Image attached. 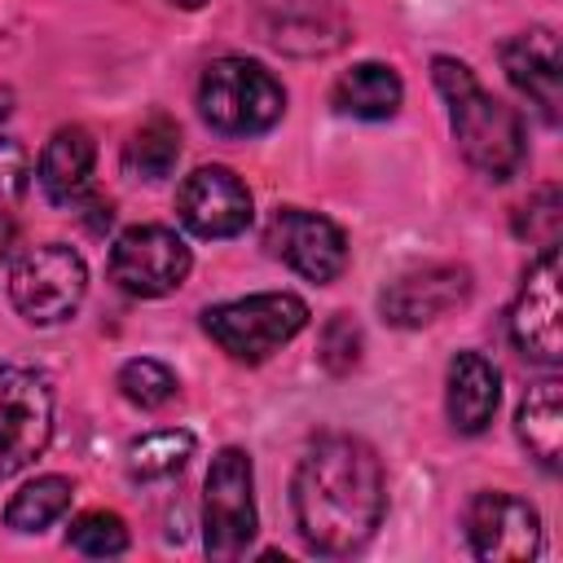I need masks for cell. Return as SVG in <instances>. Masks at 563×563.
<instances>
[{
	"instance_id": "10",
	"label": "cell",
	"mask_w": 563,
	"mask_h": 563,
	"mask_svg": "<svg viewBox=\"0 0 563 563\" xmlns=\"http://www.w3.org/2000/svg\"><path fill=\"white\" fill-rule=\"evenodd\" d=\"M264 246H268V255H277L286 268H295L299 277H308L317 286L334 282L347 268L343 229L303 207H277L264 229Z\"/></svg>"
},
{
	"instance_id": "11",
	"label": "cell",
	"mask_w": 563,
	"mask_h": 563,
	"mask_svg": "<svg viewBox=\"0 0 563 563\" xmlns=\"http://www.w3.org/2000/svg\"><path fill=\"white\" fill-rule=\"evenodd\" d=\"M563 299H559V246H545L510 303V339L515 347L537 365H559L563 356Z\"/></svg>"
},
{
	"instance_id": "16",
	"label": "cell",
	"mask_w": 563,
	"mask_h": 563,
	"mask_svg": "<svg viewBox=\"0 0 563 563\" xmlns=\"http://www.w3.org/2000/svg\"><path fill=\"white\" fill-rule=\"evenodd\" d=\"M497 400H501V374L493 369V361L479 352H457L449 361V387H444V409L453 431L479 435L493 422Z\"/></svg>"
},
{
	"instance_id": "6",
	"label": "cell",
	"mask_w": 563,
	"mask_h": 563,
	"mask_svg": "<svg viewBox=\"0 0 563 563\" xmlns=\"http://www.w3.org/2000/svg\"><path fill=\"white\" fill-rule=\"evenodd\" d=\"M255 537V471L242 449H220L202 484V545L211 559L246 554Z\"/></svg>"
},
{
	"instance_id": "20",
	"label": "cell",
	"mask_w": 563,
	"mask_h": 563,
	"mask_svg": "<svg viewBox=\"0 0 563 563\" xmlns=\"http://www.w3.org/2000/svg\"><path fill=\"white\" fill-rule=\"evenodd\" d=\"M180 158V128L167 119V114H150L123 145V167L141 180H163L172 176Z\"/></svg>"
},
{
	"instance_id": "28",
	"label": "cell",
	"mask_w": 563,
	"mask_h": 563,
	"mask_svg": "<svg viewBox=\"0 0 563 563\" xmlns=\"http://www.w3.org/2000/svg\"><path fill=\"white\" fill-rule=\"evenodd\" d=\"M167 4H176V9H202L207 0H167Z\"/></svg>"
},
{
	"instance_id": "21",
	"label": "cell",
	"mask_w": 563,
	"mask_h": 563,
	"mask_svg": "<svg viewBox=\"0 0 563 563\" xmlns=\"http://www.w3.org/2000/svg\"><path fill=\"white\" fill-rule=\"evenodd\" d=\"M70 497H75V488H70L66 475H40V479H31L26 488H18L9 497L4 523L13 532H40V528L57 523L70 510Z\"/></svg>"
},
{
	"instance_id": "4",
	"label": "cell",
	"mask_w": 563,
	"mask_h": 563,
	"mask_svg": "<svg viewBox=\"0 0 563 563\" xmlns=\"http://www.w3.org/2000/svg\"><path fill=\"white\" fill-rule=\"evenodd\" d=\"M303 325H308V303L290 290H264V295L229 299L202 312V330L233 361H246V365H260L273 352H282Z\"/></svg>"
},
{
	"instance_id": "1",
	"label": "cell",
	"mask_w": 563,
	"mask_h": 563,
	"mask_svg": "<svg viewBox=\"0 0 563 563\" xmlns=\"http://www.w3.org/2000/svg\"><path fill=\"white\" fill-rule=\"evenodd\" d=\"M295 528L317 554H356L383 523L387 479L378 453L361 435H321L290 484Z\"/></svg>"
},
{
	"instance_id": "9",
	"label": "cell",
	"mask_w": 563,
	"mask_h": 563,
	"mask_svg": "<svg viewBox=\"0 0 563 563\" xmlns=\"http://www.w3.org/2000/svg\"><path fill=\"white\" fill-rule=\"evenodd\" d=\"M251 31L290 57H325L343 44L347 18L339 0H251Z\"/></svg>"
},
{
	"instance_id": "2",
	"label": "cell",
	"mask_w": 563,
	"mask_h": 563,
	"mask_svg": "<svg viewBox=\"0 0 563 563\" xmlns=\"http://www.w3.org/2000/svg\"><path fill=\"white\" fill-rule=\"evenodd\" d=\"M431 75L449 106V123H453V141H457L462 158L488 180H510L528 154L519 110L506 106L501 97H493L475 79V70L457 57H435Z\"/></svg>"
},
{
	"instance_id": "22",
	"label": "cell",
	"mask_w": 563,
	"mask_h": 563,
	"mask_svg": "<svg viewBox=\"0 0 563 563\" xmlns=\"http://www.w3.org/2000/svg\"><path fill=\"white\" fill-rule=\"evenodd\" d=\"M194 457L189 431H150L128 444V475L132 479H167Z\"/></svg>"
},
{
	"instance_id": "5",
	"label": "cell",
	"mask_w": 563,
	"mask_h": 563,
	"mask_svg": "<svg viewBox=\"0 0 563 563\" xmlns=\"http://www.w3.org/2000/svg\"><path fill=\"white\" fill-rule=\"evenodd\" d=\"M88 290L84 255L66 242H40L26 246L9 268V299L31 325L66 321Z\"/></svg>"
},
{
	"instance_id": "8",
	"label": "cell",
	"mask_w": 563,
	"mask_h": 563,
	"mask_svg": "<svg viewBox=\"0 0 563 563\" xmlns=\"http://www.w3.org/2000/svg\"><path fill=\"white\" fill-rule=\"evenodd\" d=\"M189 264L194 255L185 238L167 224H132L110 246V277L136 299L172 295L189 277Z\"/></svg>"
},
{
	"instance_id": "7",
	"label": "cell",
	"mask_w": 563,
	"mask_h": 563,
	"mask_svg": "<svg viewBox=\"0 0 563 563\" xmlns=\"http://www.w3.org/2000/svg\"><path fill=\"white\" fill-rule=\"evenodd\" d=\"M53 435V387L31 365H0V479L26 471Z\"/></svg>"
},
{
	"instance_id": "27",
	"label": "cell",
	"mask_w": 563,
	"mask_h": 563,
	"mask_svg": "<svg viewBox=\"0 0 563 563\" xmlns=\"http://www.w3.org/2000/svg\"><path fill=\"white\" fill-rule=\"evenodd\" d=\"M26 176H31L26 150H22L18 141H9V136H0V233H4V224L13 220V211L22 207Z\"/></svg>"
},
{
	"instance_id": "29",
	"label": "cell",
	"mask_w": 563,
	"mask_h": 563,
	"mask_svg": "<svg viewBox=\"0 0 563 563\" xmlns=\"http://www.w3.org/2000/svg\"><path fill=\"white\" fill-rule=\"evenodd\" d=\"M9 114V92H0V119Z\"/></svg>"
},
{
	"instance_id": "13",
	"label": "cell",
	"mask_w": 563,
	"mask_h": 563,
	"mask_svg": "<svg viewBox=\"0 0 563 563\" xmlns=\"http://www.w3.org/2000/svg\"><path fill=\"white\" fill-rule=\"evenodd\" d=\"M176 216L198 238H238L251 224V189L220 163L198 167L176 189Z\"/></svg>"
},
{
	"instance_id": "18",
	"label": "cell",
	"mask_w": 563,
	"mask_h": 563,
	"mask_svg": "<svg viewBox=\"0 0 563 563\" xmlns=\"http://www.w3.org/2000/svg\"><path fill=\"white\" fill-rule=\"evenodd\" d=\"M334 110L339 114H352V119H365V123H378V119H391L405 101V84L391 66L383 62H361L352 70H343L334 79V92H330Z\"/></svg>"
},
{
	"instance_id": "14",
	"label": "cell",
	"mask_w": 563,
	"mask_h": 563,
	"mask_svg": "<svg viewBox=\"0 0 563 563\" xmlns=\"http://www.w3.org/2000/svg\"><path fill=\"white\" fill-rule=\"evenodd\" d=\"M466 299H471V273L462 264H427V268H413V273L396 277L383 290L378 308L391 325L418 330V325L440 321L444 312H453Z\"/></svg>"
},
{
	"instance_id": "26",
	"label": "cell",
	"mask_w": 563,
	"mask_h": 563,
	"mask_svg": "<svg viewBox=\"0 0 563 563\" xmlns=\"http://www.w3.org/2000/svg\"><path fill=\"white\" fill-rule=\"evenodd\" d=\"M361 361V325L347 312H334L321 330V365L330 374H347Z\"/></svg>"
},
{
	"instance_id": "3",
	"label": "cell",
	"mask_w": 563,
	"mask_h": 563,
	"mask_svg": "<svg viewBox=\"0 0 563 563\" xmlns=\"http://www.w3.org/2000/svg\"><path fill=\"white\" fill-rule=\"evenodd\" d=\"M198 110L220 136H260L282 119L286 92L260 62L216 57L198 79Z\"/></svg>"
},
{
	"instance_id": "17",
	"label": "cell",
	"mask_w": 563,
	"mask_h": 563,
	"mask_svg": "<svg viewBox=\"0 0 563 563\" xmlns=\"http://www.w3.org/2000/svg\"><path fill=\"white\" fill-rule=\"evenodd\" d=\"M92 167H97V141L84 128H57L40 154V189L48 202L57 207H75L84 202L88 185H92Z\"/></svg>"
},
{
	"instance_id": "24",
	"label": "cell",
	"mask_w": 563,
	"mask_h": 563,
	"mask_svg": "<svg viewBox=\"0 0 563 563\" xmlns=\"http://www.w3.org/2000/svg\"><path fill=\"white\" fill-rule=\"evenodd\" d=\"M66 541H70L79 554H88V559H114V554L128 550V528H123V519H119L114 510H84V515L70 523Z\"/></svg>"
},
{
	"instance_id": "19",
	"label": "cell",
	"mask_w": 563,
	"mask_h": 563,
	"mask_svg": "<svg viewBox=\"0 0 563 563\" xmlns=\"http://www.w3.org/2000/svg\"><path fill=\"white\" fill-rule=\"evenodd\" d=\"M519 440L528 444V453L545 466L559 471V453H563V383L559 378H541L523 391L519 413H515Z\"/></svg>"
},
{
	"instance_id": "23",
	"label": "cell",
	"mask_w": 563,
	"mask_h": 563,
	"mask_svg": "<svg viewBox=\"0 0 563 563\" xmlns=\"http://www.w3.org/2000/svg\"><path fill=\"white\" fill-rule=\"evenodd\" d=\"M114 383H119V396H123L128 405H136V409H163V405L180 391L176 374H172L163 361H150V356L128 361Z\"/></svg>"
},
{
	"instance_id": "25",
	"label": "cell",
	"mask_w": 563,
	"mask_h": 563,
	"mask_svg": "<svg viewBox=\"0 0 563 563\" xmlns=\"http://www.w3.org/2000/svg\"><path fill=\"white\" fill-rule=\"evenodd\" d=\"M559 224H563V202H559V189L554 185L537 189L519 207V216H515V233L528 238V242H537L541 251L545 246H559Z\"/></svg>"
},
{
	"instance_id": "15",
	"label": "cell",
	"mask_w": 563,
	"mask_h": 563,
	"mask_svg": "<svg viewBox=\"0 0 563 563\" xmlns=\"http://www.w3.org/2000/svg\"><path fill=\"white\" fill-rule=\"evenodd\" d=\"M501 70L506 79L537 106L545 123H559L563 106V62H559V40L550 26H528L501 44Z\"/></svg>"
},
{
	"instance_id": "12",
	"label": "cell",
	"mask_w": 563,
	"mask_h": 563,
	"mask_svg": "<svg viewBox=\"0 0 563 563\" xmlns=\"http://www.w3.org/2000/svg\"><path fill=\"white\" fill-rule=\"evenodd\" d=\"M466 541L475 559L488 563H519L541 554V515L532 501L515 493H475L466 506Z\"/></svg>"
}]
</instances>
